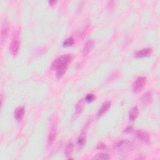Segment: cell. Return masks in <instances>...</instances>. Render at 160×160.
<instances>
[{
	"label": "cell",
	"mask_w": 160,
	"mask_h": 160,
	"mask_svg": "<svg viewBox=\"0 0 160 160\" xmlns=\"http://www.w3.org/2000/svg\"><path fill=\"white\" fill-rule=\"evenodd\" d=\"M72 58L70 55H63L52 63L51 69L56 70V76L61 78L63 76L68 69V64L71 62Z\"/></svg>",
	"instance_id": "1"
},
{
	"label": "cell",
	"mask_w": 160,
	"mask_h": 160,
	"mask_svg": "<svg viewBox=\"0 0 160 160\" xmlns=\"http://www.w3.org/2000/svg\"><path fill=\"white\" fill-rule=\"evenodd\" d=\"M116 150L120 153H126L132 151L134 148V144L128 140H122L115 144Z\"/></svg>",
	"instance_id": "2"
},
{
	"label": "cell",
	"mask_w": 160,
	"mask_h": 160,
	"mask_svg": "<svg viewBox=\"0 0 160 160\" xmlns=\"http://www.w3.org/2000/svg\"><path fill=\"white\" fill-rule=\"evenodd\" d=\"M20 38H19V31H16L13 37L12 38L11 42L9 46V49L11 53V54L16 56L20 50Z\"/></svg>",
	"instance_id": "3"
},
{
	"label": "cell",
	"mask_w": 160,
	"mask_h": 160,
	"mask_svg": "<svg viewBox=\"0 0 160 160\" xmlns=\"http://www.w3.org/2000/svg\"><path fill=\"white\" fill-rule=\"evenodd\" d=\"M146 83V78L144 76L138 77L133 85V89L135 92L141 91Z\"/></svg>",
	"instance_id": "4"
},
{
	"label": "cell",
	"mask_w": 160,
	"mask_h": 160,
	"mask_svg": "<svg viewBox=\"0 0 160 160\" xmlns=\"http://www.w3.org/2000/svg\"><path fill=\"white\" fill-rule=\"evenodd\" d=\"M151 52L152 50L151 48H144L135 53L134 57L136 58H141L148 56L151 54Z\"/></svg>",
	"instance_id": "5"
},
{
	"label": "cell",
	"mask_w": 160,
	"mask_h": 160,
	"mask_svg": "<svg viewBox=\"0 0 160 160\" xmlns=\"http://www.w3.org/2000/svg\"><path fill=\"white\" fill-rule=\"evenodd\" d=\"M137 138L144 143H148L150 141V135L147 132L141 130H138L136 132Z\"/></svg>",
	"instance_id": "6"
},
{
	"label": "cell",
	"mask_w": 160,
	"mask_h": 160,
	"mask_svg": "<svg viewBox=\"0 0 160 160\" xmlns=\"http://www.w3.org/2000/svg\"><path fill=\"white\" fill-rule=\"evenodd\" d=\"M56 137V125H53L49 131L48 141L49 144H51L53 142L55 141Z\"/></svg>",
	"instance_id": "7"
},
{
	"label": "cell",
	"mask_w": 160,
	"mask_h": 160,
	"mask_svg": "<svg viewBox=\"0 0 160 160\" xmlns=\"http://www.w3.org/2000/svg\"><path fill=\"white\" fill-rule=\"evenodd\" d=\"M110 106H111V102L110 101L104 102L102 104V106H101V108L99 109V110L98 111V114H97L98 118L102 116L106 111H107L109 110V108H110Z\"/></svg>",
	"instance_id": "8"
},
{
	"label": "cell",
	"mask_w": 160,
	"mask_h": 160,
	"mask_svg": "<svg viewBox=\"0 0 160 160\" xmlns=\"http://www.w3.org/2000/svg\"><path fill=\"white\" fill-rule=\"evenodd\" d=\"M9 30V25L8 23H5L2 28L1 30V42L2 43L6 39V37L8 36V32Z\"/></svg>",
	"instance_id": "9"
},
{
	"label": "cell",
	"mask_w": 160,
	"mask_h": 160,
	"mask_svg": "<svg viewBox=\"0 0 160 160\" xmlns=\"http://www.w3.org/2000/svg\"><path fill=\"white\" fill-rule=\"evenodd\" d=\"M94 45H95V42L93 41V40L92 39L88 40L84 46V48L83 50V55L84 56L88 55L89 53V52L91 51V49H93V48L94 47Z\"/></svg>",
	"instance_id": "10"
},
{
	"label": "cell",
	"mask_w": 160,
	"mask_h": 160,
	"mask_svg": "<svg viewBox=\"0 0 160 160\" xmlns=\"http://www.w3.org/2000/svg\"><path fill=\"white\" fill-rule=\"evenodd\" d=\"M25 113V109L24 106H20L15 110V117L18 122H21L23 119Z\"/></svg>",
	"instance_id": "11"
},
{
	"label": "cell",
	"mask_w": 160,
	"mask_h": 160,
	"mask_svg": "<svg viewBox=\"0 0 160 160\" xmlns=\"http://www.w3.org/2000/svg\"><path fill=\"white\" fill-rule=\"evenodd\" d=\"M152 100V95L151 92H146L141 98V101L144 106L149 104Z\"/></svg>",
	"instance_id": "12"
},
{
	"label": "cell",
	"mask_w": 160,
	"mask_h": 160,
	"mask_svg": "<svg viewBox=\"0 0 160 160\" xmlns=\"http://www.w3.org/2000/svg\"><path fill=\"white\" fill-rule=\"evenodd\" d=\"M139 114V109L137 106H134L133 107L129 113V118L131 121L133 122L137 118Z\"/></svg>",
	"instance_id": "13"
},
{
	"label": "cell",
	"mask_w": 160,
	"mask_h": 160,
	"mask_svg": "<svg viewBox=\"0 0 160 160\" xmlns=\"http://www.w3.org/2000/svg\"><path fill=\"white\" fill-rule=\"evenodd\" d=\"M73 148H74V144L72 141L68 142V143L66 145L65 150H64V153L66 155V157H70L73 153Z\"/></svg>",
	"instance_id": "14"
},
{
	"label": "cell",
	"mask_w": 160,
	"mask_h": 160,
	"mask_svg": "<svg viewBox=\"0 0 160 160\" xmlns=\"http://www.w3.org/2000/svg\"><path fill=\"white\" fill-rule=\"evenodd\" d=\"M110 159H111V157L109 155L103 153H98L96 155L94 156V158H93V159H98V160H108Z\"/></svg>",
	"instance_id": "15"
},
{
	"label": "cell",
	"mask_w": 160,
	"mask_h": 160,
	"mask_svg": "<svg viewBox=\"0 0 160 160\" xmlns=\"http://www.w3.org/2000/svg\"><path fill=\"white\" fill-rule=\"evenodd\" d=\"M83 107H84L83 100H81L78 103L76 106V115H79V114H81V113L82 112L83 110Z\"/></svg>",
	"instance_id": "16"
},
{
	"label": "cell",
	"mask_w": 160,
	"mask_h": 160,
	"mask_svg": "<svg viewBox=\"0 0 160 160\" xmlns=\"http://www.w3.org/2000/svg\"><path fill=\"white\" fill-rule=\"evenodd\" d=\"M73 44H74V39L73 38H68L64 40L63 43V46L64 47H70Z\"/></svg>",
	"instance_id": "17"
},
{
	"label": "cell",
	"mask_w": 160,
	"mask_h": 160,
	"mask_svg": "<svg viewBox=\"0 0 160 160\" xmlns=\"http://www.w3.org/2000/svg\"><path fill=\"white\" fill-rule=\"evenodd\" d=\"M86 143V137L83 135L80 136L78 140V144L80 146H83Z\"/></svg>",
	"instance_id": "18"
},
{
	"label": "cell",
	"mask_w": 160,
	"mask_h": 160,
	"mask_svg": "<svg viewBox=\"0 0 160 160\" xmlns=\"http://www.w3.org/2000/svg\"><path fill=\"white\" fill-rule=\"evenodd\" d=\"M95 96L94 95H93V94H89L88 95L86 98H85V101L88 103H91L92 102L93 100H94L95 99Z\"/></svg>",
	"instance_id": "19"
},
{
	"label": "cell",
	"mask_w": 160,
	"mask_h": 160,
	"mask_svg": "<svg viewBox=\"0 0 160 160\" xmlns=\"http://www.w3.org/2000/svg\"><path fill=\"white\" fill-rule=\"evenodd\" d=\"M106 148V145L103 143H100L98 145H97V149L100 150H104Z\"/></svg>",
	"instance_id": "20"
},
{
	"label": "cell",
	"mask_w": 160,
	"mask_h": 160,
	"mask_svg": "<svg viewBox=\"0 0 160 160\" xmlns=\"http://www.w3.org/2000/svg\"><path fill=\"white\" fill-rule=\"evenodd\" d=\"M132 130H133V127L132 126H128L126 129H125V132L126 133H130V132H131L132 131Z\"/></svg>",
	"instance_id": "21"
},
{
	"label": "cell",
	"mask_w": 160,
	"mask_h": 160,
	"mask_svg": "<svg viewBox=\"0 0 160 160\" xmlns=\"http://www.w3.org/2000/svg\"><path fill=\"white\" fill-rule=\"evenodd\" d=\"M56 2H55V1H50V2H49V3L50 4V5H52L53 3H55Z\"/></svg>",
	"instance_id": "22"
}]
</instances>
